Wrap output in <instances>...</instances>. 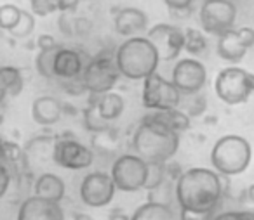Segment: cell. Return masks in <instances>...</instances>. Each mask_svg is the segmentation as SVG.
I'll use <instances>...</instances> for the list:
<instances>
[{
  "mask_svg": "<svg viewBox=\"0 0 254 220\" xmlns=\"http://www.w3.org/2000/svg\"><path fill=\"white\" fill-rule=\"evenodd\" d=\"M237 19V7L232 0H204L198 12V21L204 33L221 37L233 30Z\"/></svg>",
  "mask_w": 254,
  "mask_h": 220,
  "instance_id": "9",
  "label": "cell"
},
{
  "mask_svg": "<svg viewBox=\"0 0 254 220\" xmlns=\"http://www.w3.org/2000/svg\"><path fill=\"white\" fill-rule=\"evenodd\" d=\"M225 178L216 170L193 167L181 172L174 182V198L180 210L214 213L225 196Z\"/></svg>",
  "mask_w": 254,
  "mask_h": 220,
  "instance_id": "1",
  "label": "cell"
},
{
  "mask_svg": "<svg viewBox=\"0 0 254 220\" xmlns=\"http://www.w3.org/2000/svg\"><path fill=\"white\" fill-rule=\"evenodd\" d=\"M92 101H94L101 118L108 123L120 118V115H122L124 109H126V101H124V97L113 90L106 92V94H101V95H92Z\"/></svg>",
  "mask_w": 254,
  "mask_h": 220,
  "instance_id": "21",
  "label": "cell"
},
{
  "mask_svg": "<svg viewBox=\"0 0 254 220\" xmlns=\"http://www.w3.org/2000/svg\"><path fill=\"white\" fill-rule=\"evenodd\" d=\"M0 160L7 163L9 167L14 170L19 163H25V149H21V146L12 140H0Z\"/></svg>",
  "mask_w": 254,
  "mask_h": 220,
  "instance_id": "24",
  "label": "cell"
},
{
  "mask_svg": "<svg viewBox=\"0 0 254 220\" xmlns=\"http://www.w3.org/2000/svg\"><path fill=\"white\" fill-rule=\"evenodd\" d=\"M16 220H66L61 203H54L39 196H26L16 213Z\"/></svg>",
  "mask_w": 254,
  "mask_h": 220,
  "instance_id": "14",
  "label": "cell"
},
{
  "mask_svg": "<svg viewBox=\"0 0 254 220\" xmlns=\"http://www.w3.org/2000/svg\"><path fill=\"white\" fill-rule=\"evenodd\" d=\"M146 39L153 44L160 61H174L180 57L181 50H185V30L174 25L157 23L146 32Z\"/></svg>",
  "mask_w": 254,
  "mask_h": 220,
  "instance_id": "12",
  "label": "cell"
},
{
  "mask_svg": "<svg viewBox=\"0 0 254 220\" xmlns=\"http://www.w3.org/2000/svg\"><path fill=\"white\" fill-rule=\"evenodd\" d=\"M176 201L174 198V182L167 180L164 182L162 185H159L157 189L153 191H148V201H153V203H162V205H171L173 206V201Z\"/></svg>",
  "mask_w": 254,
  "mask_h": 220,
  "instance_id": "31",
  "label": "cell"
},
{
  "mask_svg": "<svg viewBox=\"0 0 254 220\" xmlns=\"http://www.w3.org/2000/svg\"><path fill=\"white\" fill-rule=\"evenodd\" d=\"M53 163L66 170H85L94 163V151L71 137L70 133H64L61 137H56Z\"/></svg>",
  "mask_w": 254,
  "mask_h": 220,
  "instance_id": "10",
  "label": "cell"
},
{
  "mask_svg": "<svg viewBox=\"0 0 254 220\" xmlns=\"http://www.w3.org/2000/svg\"><path fill=\"white\" fill-rule=\"evenodd\" d=\"M207 49V39L205 35L197 28H187L185 30V50L191 56H200Z\"/></svg>",
  "mask_w": 254,
  "mask_h": 220,
  "instance_id": "25",
  "label": "cell"
},
{
  "mask_svg": "<svg viewBox=\"0 0 254 220\" xmlns=\"http://www.w3.org/2000/svg\"><path fill=\"white\" fill-rule=\"evenodd\" d=\"M131 146L146 163H169L180 149V133L143 116L132 132Z\"/></svg>",
  "mask_w": 254,
  "mask_h": 220,
  "instance_id": "2",
  "label": "cell"
},
{
  "mask_svg": "<svg viewBox=\"0 0 254 220\" xmlns=\"http://www.w3.org/2000/svg\"><path fill=\"white\" fill-rule=\"evenodd\" d=\"M253 160V147L242 135L228 133L219 137L211 149L212 170L221 177H235L247 170Z\"/></svg>",
  "mask_w": 254,
  "mask_h": 220,
  "instance_id": "4",
  "label": "cell"
},
{
  "mask_svg": "<svg viewBox=\"0 0 254 220\" xmlns=\"http://www.w3.org/2000/svg\"><path fill=\"white\" fill-rule=\"evenodd\" d=\"M171 82L180 90L181 95L200 94L207 82V70L195 57H183L174 64Z\"/></svg>",
  "mask_w": 254,
  "mask_h": 220,
  "instance_id": "13",
  "label": "cell"
},
{
  "mask_svg": "<svg viewBox=\"0 0 254 220\" xmlns=\"http://www.w3.org/2000/svg\"><path fill=\"white\" fill-rule=\"evenodd\" d=\"M73 220H94L89 213H75Z\"/></svg>",
  "mask_w": 254,
  "mask_h": 220,
  "instance_id": "43",
  "label": "cell"
},
{
  "mask_svg": "<svg viewBox=\"0 0 254 220\" xmlns=\"http://www.w3.org/2000/svg\"><path fill=\"white\" fill-rule=\"evenodd\" d=\"M60 49V45L56 49L51 50H39V54L35 56V70L40 77L53 80L54 78V59H56V52Z\"/></svg>",
  "mask_w": 254,
  "mask_h": 220,
  "instance_id": "26",
  "label": "cell"
},
{
  "mask_svg": "<svg viewBox=\"0 0 254 220\" xmlns=\"http://www.w3.org/2000/svg\"><path fill=\"white\" fill-rule=\"evenodd\" d=\"M246 198L249 199L251 203H254V184H251L249 187L246 189Z\"/></svg>",
  "mask_w": 254,
  "mask_h": 220,
  "instance_id": "42",
  "label": "cell"
},
{
  "mask_svg": "<svg viewBox=\"0 0 254 220\" xmlns=\"http://www.w3.org/2000/svg\"><path fill=\"white\" fill-rule=\"evenodd\" d=\"M183 95L171 80H166L159 71L143 80L141 101L148 111H166L180 108Z\"/></svg>",
  "mask_w": 254,
  "mask_h": 220,
  "instance_id": "8",
  "label": "cell"
},
{
  "mask_svg": "<svg viewBox=\"0 0 254 220\" xmlns=\"http://www.w3.org/2000/svg\"><path fill=\"white\" fill-rule=\"evenodd\" d=\"M12 178H14V172L7 163L0 160V199L7 194V191L12 185Z\"/></svg>",
  "mask_w": 254,
  "mask_h": 220,
  "instance_id": "33",
  "label": "cell"
},
{
  "mask_svg": "<svg viewBox=\"0 0 254 220\" xmlns=\"http://www.w3.org/2000/svg\"><path fill=\"white\" fill-rule=\"evenodd\" d=\"M106 220H131V217L127 215L126 212H122V210H113V212H110V215L106 217Z\"/></svg>",
  "mask_w": 254,
  "mask_h": 220,
  "instance_id": "40",
  "label": "cell"
},
{
  "mask_svg": "<svg viewBox=\"0 0 254 220\" xmlns=\"http://www.w3.org/2000/svg\"><path fill=\"white\" fill-rule=\"evenodd\" d=\"M120 78V71L115 63V54L99 52L98 56L91 57L84 68L80 82L84 90L91 95H101L112 92Z\"/></svg>",
  "mask_w": 254,
  "mask_h": 220,
  "instance_id": "6",
  "label": "cell"
},
{
  "mask_svg": "<svg viewBox=\"0 0 254 220\" xmlns=\"http://www.w3.org/2000/svg\"><path fill=\"white\" fill-rule=\"evenodd\" d=\"M240 219L242 220H254L253 210H240Z\"/></svg>",
  "mask_w": 254,
  "mask_h": 220,
  "instance_id": "41",
  "label": "cell"
},
{
  "mask_svg": "<svg viewBox=\"0 0 254 220\" xmlns=\"http://www.w3.org/2000/svg\"><path fill=\"white\" fill-rule=\"evenodd\" d=\"M214 213H202V212H191V210H180L178 220H211Z\"/></svg>",
  "mask_w": 254,
  "mask_h": 220,
  "instance_id": "34",
  "label": "cell"
},
{
  "mask_svg": "<svg viewBox=\"0 0 254 220\" xmlns=\"http://www.w3.org/2000/svg\"><path fill=\"white\" fill-rule=\"evenodd\" d=\"M25 78L19 68L16 66H0V99L16 97L23 92Z\"/></svg>",
  "mask_w": 254,
  "mask_h": 220,
  "instance_id": "22",
  "label": "cell"
},
{
  "mask_svg": "<svg viewBox=\"0 0 254 220\" xmlns=\"http://www.w3.org/2000/svg\"><path fill=\"white\" fill-rule=\"evenodd\" d=\"M117 187L108 172H89L78 185L80 201L89 208H105L113 201Z\"/></svg>",
  "mask_w": 254,
  "mask_h": 220,
  "instance_id": "11",
  "label": "cell"
},
{
  "mask_svg": "<svg viewBox=\"0 0 254 220\" xmlns=\"http://www.w3.org/2000/svg\"><path fill=\"white\" fill-rule=\"evenodd\" d=\"M169 180L167 175V163H148V178H146V191H153L164 182Z\"/></svg>",
  "mask_w": 254,
  "mask_h": 220,
  "instance_id": "28",
  "label": "cell"
},
{
  "mask_svg": "<svg viewBox=\"0 0 254 220\" xmlns=\"http://www.w3.org/2000/svg\"><path fill=\"white\" fill-rule=\"evenodd\" d=\"M115 63L120 77L127 80H145L157 71L160 57L146 37H132L117 47Z\"/></svg>",
  "mask_w": 254,
  "mask_h": 220,
  "instance_id": "3",
  "label": "cell"
},
{
  "mask_svg": "<svg viewBox=\"0 0 254 220\" xmlns=\"http://www.w3.org/2000/svg\"><path fill=\"white\" fill-rule=\"evenodd\" d=\"M131 220H178V215L171 205L146 201L134 210Z\"/></svg>",
  "mask_w": 254,
  "mask_h": 220,
  "instance_id": "23",
  "label": "cell"
},
{
  "mask_svg": "<svg viewBox=\"0 0 254 220\" xmlns=\"http://www.w3.org/2000/svg\"><path fill=\"white\" fill-rule=\"evenodd\" d=\"M37 47H39V50H51V49H56L58 44L53 35L44 33V35H40L39 39H37Z\"/></svg>",
  "mask_w": 254,
  "mask_h": 220,
  "instance_id": "35",
  "label": "cell"
},
{
  "mask_svg": "<svg viewBox=\"0 0 254 220\" xmlns=\"http://www.w3.org/2000/svg\"><path fill=\"white\" fill-rule=\"evenodd\" d=\"M35 30V16L28 11H23L21 12V18H19V23L11 30V35L14 39H26L30 37Z\"/></svg>",
  "mask_w": 254,
  "mask_h": 220,
  "instance_id": "30",
  "label": "cell"
},
{
  "mask_svg": "<svg viewBox=\"0 0 254 220\" xmlns=\"http://www.w3.org/2000/svg\"><path fill=\"white\" fill-rule=\"evenodd\" d=\"M23 9H19L14 4H4L0 5V30L11 32L16 25L19 23Z\"/></svg>",
  "mask_w": 254,
  "mask_h": 220,
  "instance_id": "29",
  "label": "cell"
},
{
  "mask_svg": "<svg viewBox=\"0 0 254 220\" xmlns=\"http://www.w3.org/2000/svg\"><path fill=\"white\" fill-rule=\"evenodd\" d=\"M30 5H32V12L35 16H49L53 12L58 11L56 0H30Z\"/></svg>",
  "mask_w": 254,
  "mask_h": 220,
  "instance_id": "32",
  "label": "cell"
},
{
  "mask_svg": "<svg viewBox=\"0 0 254 220\" xmlns=\"http://www.w3.org/2000/svg\"><path fill=\"white\" fill-rule=\"evenodd\" d=\"M0 102H2V99H0Z\"/></svg>",
  "mask_w": 254,
  "mask_h": 220,
  "instance_id": "44",
  "label": "cell"
},
{
  "mask_svg": "<svg viewBox=\"0 0 254 220\" xmlns=\"http://www.w3.org/2000/svg\"><path fill=\"white\" fill-rule=\"evenodd\" d=\"M78 2H80V0H56L58 11H61V12L73 11V9H77Z\"/></svg>",
  "mask_w": 254,
  "mask_h": 220,
  "instance_id": "39",
  "label": "cell"
},
{
  "mask_svg": "<svg viewBox=\"0 0 254 220\" xmlns=\"http://www.w3.org/2000/svg\"><path fill=\"white\" fill-rule=\"evenodd\" d=\"M247 47L242 42L237 28L230 30V32L223 33L221 37H218V44H216V52L221 57L223 61H228V63H239L244 59V56L247 54Z\"/></svg>",
  "mask_w": 254,
  "mask_h": 220,
  "instance_id": "19",
  "label": "cell"
},
{
  "mask_svg": "<svg viewBox=\"0 0 254 220\" xmlns=\"http://www.w3.org/2000/svg\"><path fill=\"white\" fill-rule=\"evenodd\" d=\"M33 196L49 199L54 203H61L66 196V184L58 174L42 172L33 180Z\"/></svg>",
  "mask_w": 254,
  "mask_h": 220,
  "instance_id": "17",
  "label": "cell"
},
{
  "mask_svg": "<svg viewBox=\"0 0 254 220\" xmlns=\"http://www.w3.org/2000/svg\"><path fill=\"white\" fill-rule=\"evenodd\" d=\"M171 11H190L193 0H164Z\"/></svg>",
  "mask_w": 254,
  "mask_h": 220,
  "instance_id": "36",
  "label": "cell"
},
{
  "mask_svg": "<svg viewBox=\"0 0 254 220\" xmlns=\"http://www.w3.org/2000/svg\"><path fill=\"white\" fill-rule=\"evenodd\" d=\"M63 116V104L53 95H40L32 104V118L37 125H56Z\"/></svg>",
  "mask_w": 254,
  "mask_h": 220,
  "instance_id": "18",
  "label": "cell"
},
{
  "mask_svg": "<svg viewBox=\"0 0 254 220\" xmlns=\"http://www.w3.org/2000/svg\"><path fill=\"white\" fill-rule=\"evenodd\" d=\"M113 25H115V32L126 39L143 37V33L148 32V16L141 9L122 7L115 12Z\"/></svg>",
  "mask_w": 254,
  "mask_h": 220,
  "instance_id": "15",
  "label": "cell"
},
{
  "mask_svg": "<svg viewBox=\"0 0 254 220\" xmlns=\"http://www.w3.org/2000/svg\"><path fill=\"white\" fill-rule=\"evenodd\" d=\"M214 92L228 106L244 104L254 94V73L239 66L223 68L216 75Z\"/></svg>",
  "mask_w": 254,
  "mask_h": 220,
  "instance_id": "5",
  "label": "cell"
},
{
  "mask_svg": "<svg viewBox=\"0 0 254 220\" xmlns=\"http://www.w3.org/2000/svg\"><path fill=\"white\" fill-rule=\"evenodd\" d=\"M211 220H242V219H240V210H228V212L216 213Z\"/></svg>",
  "mask_w": 254,
  "mask_h": 220,
  "instance_id": "38",
  "label": "cell"
},
{
  "mask_svg": "<svg viewBox=\"0 0 254 220\" xmlns=\"http://www.w3.org/2000/svg\"><path fill=\"white\" fill-rule=\"evenodd\" d=\"M145 118L152 120V122H157L160 125L167 127L169 130L176 133H183L190 129V116L180 108L174 109H166V111H148L145 115Z\"/></svg>",
  "mask_w": 254,
  "mask_h": 220,
  "instance_id": "20",
  "label": "cell"
},
{
  "mask_svg": "<svg viewBox=\"0 0 254 220\" xmlns=\"http://www.w3.org/2000/svg\"><path fill=\"white\" fill-rule=\"evenodd\" d=\"M82 115H84V125L89 132L99 133V132H105V130L110 129V123L101 118V115L98 113V108H96L92 99H91V102H89L87 108L84 109Z\"/></svg>",
  "mask_w": 254,
  "mask_h": 220,
  "instance_id": "27",
  "label": "cell"
},
{
  "mask_svg": "<svg viewBox=\"0 0 254 220\" xmlns=\"http://www.w3.org/2000/svg\"><path fill=\"white\" fill-rule=\"evenodd\" d=\"M237 32H239L240 39L246 44L247 49H251V47L254 45V28H251V26H242V28H237Z\"/></svg>",
  "mask_w": 254,
  "mask_h": 220,
  "instance_id": "37",
  "label": "cell"
},
{
  "mask_svg": "<svg viewBox=\"0 0 254 220\" xmlns=\"http://www.w3.org/2000/svg\"><path fill=\"white\" fill-rule=\"evenodd\" d=\"M110 175H112L117 191L138 192L146 185L148 163L134 153L120 154L113 160Z\"/></svg>",
  "mask_w": 254,
  "mask_h": 220,
  "instance_id": "7",
  "label": "cell"
},
{
  "mask_svg": "<svg viewBox=\"0 0 254 220\" xmlns=\"http://www.w3.org/2000/svg\"><path fill=\"white\" fill-rule=\"evenodd\" d=\"M85 61L78 50L68 49V47H60L54 59V78L63 82L78 80L84 73Z\"/></svg>",
  "mask_w": 254,
  "mask_h": 220,
  "instance_id": "16",
  "label": "cell"
}]
</instances>
